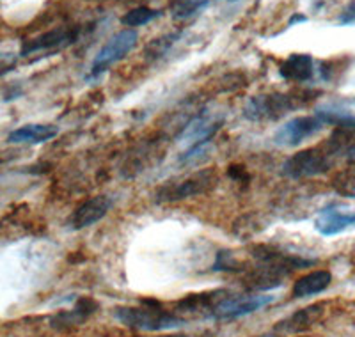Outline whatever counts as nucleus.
Here are the masks:
<instances>
[{
	"instance_id": "1",
	"label": "nucleus",
	"mask_w": 355,
	"mask_h": 337,
	"mask_svg": "<svg viewBox=\"0 0 355 337\" xmlns=\"http://www.w3.org/2000/svg\"><path fill=\"white\" fill-rule=\"evenodd\" d=\"M112 316L125 327L139 332H166L187 325L178 313H169L157 300H142L137 307H116Z\"/></svg>"
},
{
	"instance_id": "2",
	"label": "nucleus",
	"mask_w": 355,
	"mask_h": 337,
	"mask_svg": "<svg viewBox=\"0 0 355 337\" xmlns=\"http://www.w3.org/2000/svg\"><path fill=\"white\" fill-rule=\"evenodd\" d=\"M218 176L215 168H205L196 174H190L189 178H182L176 181H167L157 192V201L173 202L189 199V197L201 196V193L210 192L217 185Z\"/></svg>"
},
{
	"instance_id": "3",
	"label": "nucleus",
	"mask_w": 355,
	"mask_h": 337,
	"mask_svg": "<svg viewBox=\"0 0 355 337\" xmlns=\"http://www.w3.org/2000/svg\"><path fill=\"white\" fill-rule=\"evenodd\" d=\"M304 103L300 96L293 94H259V96L249 98V101L243 107V116L250 121H265V119H279L293 112Z\"/></svg>"
},
{
	"instance_id": "4",
	"label": "nucleus",
	"mask_w": 355,
	"mask_h": 337,
	"mask_svg": "<svg viewBox=\"0 0 355 337\" xmlns=\"http://www.w3.org/2000/svg\"><path fill=\"white\" fill-rule=\"evenodd\" d=\"M331 157L329 153L322 151L318 148L304 149V151L295 153L284 162L283 173L288 178L300 180V178H311L325 174L331 168Z\"/></svg>"
},
{
	"instance_id": "5",
	"label": "nucleus",
	"mask_w": 355,
	"mask_h": 337,
	"mask_svg": "<svg viewBox=\"0 0 355 337\" xmlns=\"http://www.w3.org/2000/svg\"><path fill=\"white\" fill-rule=\"evenodd\" d=\"M137 31L133 28H125L121 33L114 34L109 41L100 49V52L94 57L93 64H91V75L96 76L100 73L107 71V68L116 64L117 60H121L130 50L137 44Z\"/></svg>"
},
{
	"instance_id": "6",
	"label": "nucleus",
	"mask_w": 355,
	"mask_h": 337,
	"mask_svg": "<svg viewBox=\"0 0 355 337\" xmlns=\"http://www.w3.org/2000/svg\"><path fill=\"white\" fill-rule=\"evenodd\" d=\"M274 302V297L270 295H247V297H234L230 295L220 304L217 305L211 313V318L215 320H239L242 316L261 311L268 304Z\"/></svg>"
},
{
	"instance_id": "7",
	"label": "nucleus",
	"mask_w": 355,
	"mask_h": 337,
	"mask_svg": "<svg viewBox=\"0 0 355 337\" xmlns=\"http://www.w3.org/2000/svg\"><path fill=\"white\" fill-rule=\"evenodd\" d=\"M323 125L325 123L316 114L315 116L293 117L275 132L274 142L279 146H299L316 135L323 128Z\"/></svg>"
},
{
	"instance_id": "8",
	"label": "nucleus",
	"mask_w": 355,
	"mask_h": 337,
	"mask_svg": "<svg viewBox=\"0 0 355 337\" xmlns=\"http://www.w3.org/2000/svg\"><path fill=\"white\" fill-rule=\"evenodd\" d=\"M352 225H355V211L338 202H332L320 209L315 221L316 231L323 236H336Z\"/></svg>"
},
{
	"instance_id": "9",
	"label": "nucleus",
	"mask_w": 355,
	"mask_h": 337,
	"mask_svg": "<svg viewBox=\"0 0 355 337\" xmlns=\"http://www.w3.org/2000/svg\"><path fill=\"white\" fill-rule=\"evenodd\" d=\"M78 37V28L73 27H59L49 31V33L41 34V36L33 37V40L25 41L21 46V55H33L37 52H52V50L66 49L73 44Z\"/></svg>"
},
{
	"instance_id": "10",
	"label": "nucleus",
	"mask_w": 355,
	"mask_h": 337,
	"mask_svg": "<svg viewBox=\"0 0 355 337\" xmlns=\"http://www.w3.org/2000/svg\"><path fill=\"white\" fill-rule=\"evenodd\" d=\"M112 208V199L109 196H96L78 206L69 217V227L78 231L100 222Z\"/></svg>"
},
{
	"instance_id": "11",
	"label": "nucleus",
	"mask_w": 355,
	"mask_h": 337,
	"mask_svg": "<svg viewBox=\"0 0 355 337\" xmlns=\"http://www.w3.org/2000/svg\"><path fill=\"white\" fill-rule=\"evenodd\" d=\"M226 297H230V291L226 289H218V291H210V293H199L189 295L183 300L176 304L178 313H189V314H205L211 316L214 309L220 304Z\"/></svg>"
},
{
	"instance_id": "12",
	"label": "nucleus",
	"mask_w": 355,
	"mask_h": 337,
	"mask_svg": "<svg viewBox=\"0 0 355 337\" xmlns=\"http://www.w3.org/2000/svg\"><path fill=\"white\" fill-rule=\"evenodd\" d=\"M279 73L284 80L290 82H309L315 75V60L309 53H291L284 62L279 66Z\"/></svg>"
},
{
	"instance_id": "13",
	"label": "nucleus",
	"mask_w": 355,
	"mask_h": 337,
	"mask_svg": "<svg viewBox=\"0 0 355 337\" xmlns=\"http://www.w3.org/2000/svg\"><path fill=\"white\" fill-rule=\"evenodd\" d=\"M98 311V304L93 298H80V300L75 304L71 311H64V313H59L50 320L53 329L57 330H68L73 327L82 325L89 316H93Z\"/></svg>"
},
{
	"instance_id": "14",
	"label": "nucleus",
	"mask_w": 355,
	"mask_h": 337,
	"mask_svg": "<svg viewBox=\"0 0 355 337\" xmlns=\"http://www.w3.org/2000/svg\"><path fill=\"white\" fill-rule=\"evenodd\" d=\"M57 133H59V128L53 125H25L12 130L8 141L11 144H41V142L52 141Z\"/></svg>"
},
{
	"instance_id": "15",
	"label": "nucleus",
	"mask_w": 355,
	"mask_h": 337,
	"mask_svg": "<svg viewBox=\"0 0 355 337\" xmlns=\"http://www.w3.org/2000/svg\"><path fill=\"white\" fill-rule=\"evenodd\" d=\"M331 272H327V270H316V272H311L307 275H304V277L297 279V282L293 284V289H291V295L295 298L313 297V295L323 293L331 286Z\"/></svg>"
},
{
	"instance_id": "16",
	"label": "nucleus",
	"mask_w": 355,
	"mask_h": 337,
	"mask_svg": "<svg viewBox=\"0 0 355 337\" xmlns=\"http://www.w3.org/2000/svg\"><path fill=\"white\" fill-rule=\"evenodd\" d=\"M323 313V305H311L306 309L297 311L295 314H291L290 318H286L284 321L277 323L274 332L275 334H293V332H302V330L309 329L313 323L318 321V318Z\"/></svg>"
},
{
	"instance_id": "17",
	"label": "nucleus",
	"mask_w": 355,
	"mask_h": 337,
	"mask_svg": "<svg viewBox=\"0 0 355 337\" xmlns=\"http://www.w3.org/2000/svg\"><path fill=\"white\" fill-rule=\"evenodd\" d=\"M210 6V0H173L171 15L174 20H189Z\"/></svg>"
},
{
	"instance_id": "18",
	"label": "nucleus",
	"mask_w": 355,
	"mask_h": 337,
	"mask_svg": "<svg viewBox=\"0 0 355 337\" xmlns=\"http://www.w3.org/2000/svg\"><path fill=\"white\" fill-rule=\"evenodd\" d=\"M160 17H162V11H158V9H151L148 8V6H139V8L135 9H130L125 17L121 18V21L123 25H126V27L133 28V27H141V25H146V24H151V21H155Z\"/></svg>"
},
{
	"instance_id": "19",
	"label": "nucleus",
	"mask_w": 355,
	"mask_h": 337,
	"mask_svg": "<svg viewBox=\"0 0 355 337\" xmlns=\"http://www.w3.org/2000/svg\"><path fill=\"white\" fill-rule=\"evenodd\" d=\"M211 268L215 272H233V273H242L245 272V265L243 261H240L239 257L234 256L230 250H220L215 257V263Z\"/></svg>"
},
{
	"instance_id": "20",
	"label": "nucleus",
	"mask_w": 355,
	"mask_h": 337,
	"mask_svg": "<svg viewBox=\"0 0 355 337\" xmlns=\"http://www.w3.org/2000/svg\"><path fill=\"white\" fill-rule=\"evenodd\" d=\"M334 189L341 196L354 197L355 199V167H348L347 171L339 173L334 178Z\"/></svg>"
},
{
	"instance_id": "21",
	"label": "nucleus",
	"mask_w": 355,
	"mask_h": 337,
	"mask_svg": "<svg viewBox=\"0 0 355 337\" xmlns=\"http://www.w3.org/2000/svg\"><path fill=\"white\" fill-rule=\"evenodd\" d=\"M176 40L178 34H166V36L157 37V40H153L148 46H146L144 53L148 55V59H158V57L164 55V53L173 46Z\"/></svg>"
},
{
	"instance_id": "22",
	"label": "nucleus",
	"mask_w": 355,
	"mask_h": 337,
	"mask_svg": "<svg viewBox=\"0 0 355 337\" xmlns=\"http://www.w3.org/2000/svg\"><path fill=\"white\" fill-rule=\"evenodd\" d=\"M339 24L355 25V0H352L350 4L341 11V15H339Z\"/></svg>"
},
{
	"instance_id": "23",
	"label": "nucleus",
	"mask_w": 355,
	"mask_h": 337,
	"mask_svg": "<svg viewBox=\"0 0 355 337\" xmlns=\"http://www.w3.org/2000/svg\"><path fill=\"white\" fill-rule=\"evenodd\" d=\"M15 64H17V55H12V53H0V75L8 73Z\"/></svg>"
},
{
	"instance_id": "24",
	"label": "nucleus",
	"mask_w": 355,
	"mask_h": 337,
	"mask_svg": "<svg viewBox=\"0 0 355 337\" xmlns=\"http://www.w3.org/2000/svg\"><path fill=\"white\" fill-rule=\"evenodd\" d=\"M227 173H230V176L233 178V180H236V181H245V178H247L245 168L239 167V165H231Z\"/></svg>"
},
{
	"instance_id": "25",
	"label": "nucleus",
	"mask_w": 355,
	"mask_h": 337,
	"mask_svg": "<svg viewBox=\"0 0 355 337\" xmlns=\"http://www.w3.org/2000/svg\"><path fill=\"white\" fill-rule=\"evenodd\" d=\"M302 21H307V18L304 17V15H295V17H291V20L288 21V27H293L295 24H302Z\"/></svg>"
},
{
	"instance_id": "26",
	"label": "nucleus",
	"mask_w": 355,
	"mask_h": 337,
	"mask_svg": "<svg viewBox=\"0 0 355 337\" xmlns=\"http://www.w3.org/2000/svg\"><path fill=\"white\" fill-rule=\"evenodd\" d=\"M259 337H277V334H275L274 330H272L270 334H263V336H259Z\"/></svg>"
},
{
	"instance_id": "27",
	"label": "nucleus",
	"mask_w": 355,
	"mask_h": 337,
	"mask_svg": "<svg viewBox=\"0 0 355 337\" xmlns=\"http://www.w3.org/2000/svg\"><path fill=\"white\" fill-rule=\"evenodd\" d=\"M158 337H194V336H183V334H176V336H158Z\"/></svg>"
},
{
	"instance_id": "28",
	"label": "nucleus",
	"mask_w": 355,
	"mask_h": 337,
	"mask_svg": "<svg viewBox=\"0 0 355 337\" xmlns=\"http://www.w3.org/2000/svg\"><path fill=\"white\" fill-rule=\"evenodd\" d=\"M226 2H236V0H226Z\"/></svg>"
},
{
	"instance_id": "29",
	"label": "nucleus",
	"mask_w": 355,
	"mask_h": 337,
	"mask_svg": "<svg viewBox=\"0 0 355 337\" xmlns=\"http://www.w3.org/2000/svg\"><path fill=\"white\" fill-rule=\"evenodd\" d=\"M299 337H307V336H299Z\"/></svg>"
}]
</instances>
